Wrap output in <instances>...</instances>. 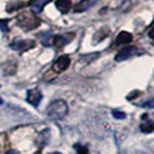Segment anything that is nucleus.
Returning <instances> with one entry per match:
<instances>
[{
    "label": "nucleus",
    "mask_w": 154,
    "mask_h": 154,
    "mask_svg": "<svg viewBox=\"0 0 154 154\" xmlns=\"http://www.w3.org/2000/svg\"><path fill=\"white\" fill-rule=\"evenodd\" d=\"M67 111H69V107H67L65 101L56 100L48 106L46 115L52 119L59 121V119H63L65 116L67 115Z\"/></svg>",
    "instance_id": "nucleus-1"
},
{
    "label": "nucleus",
    "mask_w": 154,
    "mask_h": 154,
    "mask_svg": "<svg viewBox=\"0 0 154 154\" xmlns=\"http://www.w3.org/2000/svg\"><path fill=\"white\" fill-rule=\"evenodd\" d=\"M39 19L32 12H23L20 15H17V24L23 30H31L39 26Z\"/></svg>",
    "instance_id": "nucleus-2"
},
{
    "label": "nucleus",
    "mask_w": 154,
    "mask_h": 154,
    "mask_svg": "<svg viewBox=\"0 0 154 154\" xmlns=\"http://www.w3.org/2000/svg\"><path fill=\"white\" fill-rule=\"evenodd\" d=\"M74 34L73 32H69V34H63V35H56L52 42L57 48H64L65 45H67L71 41H73L74 38Z\"/></svg>",
    "instance_id": "nucleus-3"
},
{
    "label": "nucleus",
    "mask_w": 154,
    "mask_h": 154,
    "mask_svg": "<svg viewBox=\"0 0 154 154\" xmlns=\"http://www.w3.org/2000/svg\"><path fill=\"white\" fill-rule=\"evenodd\" d=\"M137 52V48L136 46H126V48H124L123 50H121L117 56L115 57V60L116 62H123V60H126V59H129L130 57H132L133 54H136Z\"/></svg>",
    "instance_id": "nucleus-4"
},
{
    "label": "nucleus",
    "mask_w": 154,
    "mask_h": 154,
    "mask_svg": "<svg viewBox=\"0 0 154 154\" xmlns=\"http://www.w3.org/2000/svg\"><path fill=\"white\" fill-rule=\"evenodd\" d=\"M42 100V93L38 88H34V89H29L27 93V101L28 103H30L31 106L37 107L39 102Z\"/></svg>",
    "instance_id": "nucleus-5"
},
{
    "label": "nucleus",
    "mask_w": 154,
    "mask_h": 154,
    "mask_svg": "<svg viewBox=\"0 0 154 154\" xmlns=\"http://www.w3.org/2000/svg\"><path fill=\"white\" fill-rule=\"evenodd\" d=\"M69 58L67 56H62L59 57L56 62H54V66H52V69H54L56 73H60V72H64L65 69H67V67L69 66Z\"/></svg>",
    "instance_id": "nucleus-6"
},
{
    "label": "nucleus",
    "mask_w": 154,
    "mask_h": 154,
    "mask_svg": "<svg viewBox=\"0 0 154 154\" xmlns=\"http://www.w3.org/2000/svg\"><path fill=\"white\" fill-rule=\"evenodd\" d=\"M35 46V42L34 41H29V39H26V41H15L11 44V48L17 50V51H26V50H29L31 48Z\"/></svg>",
    "instance_id": "nucleus-7"
},
{
    "label": "nucleus",
    "mask_w": 154,
    "mask_h": 154,
    "mask_svg": "<svg viewBox=\"0 0 154 154\" xmlns=\"http://www.w3.org/2000/svg\"><path fill=\"white\" fill-rule=\"evenodd\" d=\"M132 35L128 31H122L119 32V35L117 36L115 42V45H126L129 43H131Z\"/></svg>",
    "instance_id": "nucleus-8"
},
{
    "label": "nucleus",
    "mask_w": 154,
    "mask_h": 154,
    "mask_svg": "<svg viewBox=\"0 0 154 154\" xmlns=\"http://www.w3.org/2000/svg\"><path fill=\"white\" fill-rule=\"evenodd\" d=\"M99 0H81L79 4H77V6L74 8L75 12H85L88 8H91L94 6Z\"/></svg>",
    "instance_id": "nucleus-9"
},
{
    "label": "nucleus",
    "mask_w": 154,
    "mask_h": 154,
    "mask_svg": "<svg viewBox=\"0 0 154 154\" xmlns=\"http://www.w3.org/2000/svg\"><path fill=\"white\" fill-rule=\"evenodd\" d=\"M56 7L62 13H67L72 7V2H71V0H57Z\"/></svg>",
    "instance_id": "nucleus-10"
},
{
    "label": "nucleus",
    "mask_w": 154,
    "mask_h": 154,
    "mask_svg": "<svg viewBox=\"0 0 154 154\" xmlns=\"http://www.w3.org/2000/svg\"><path fill=\"white\" fill-rule=\"evenodd\" d=\"M48 2H49V0H32L30 4L32 13H39Z\"/></svg>",
    "instance_id": "nucleus-11"
},
{
    "label": "nucleus",
    "mask_w": 154,
    "mask_h": 154,
    "mask_svg": "<svg viewBox=\"0 0 154 154\" xmlns=\"http://www.w3.org/2000/svg\"><path fill=\"white\" fill-rule=\"evenodd\" d=\"M153 129L154 125L151 119H145V122H143L141 125H140V130L144 133H151V132L153 131Z\"/></svg>",
    "instance_id": "nucleus-12"
},
{
    "label": "nucleus",
    "mask_w": 154,
    "mask_h": 154,
    "mask_svg": "<svg viewBox=\"0 0 154 154\" xmlns=\"http://www.w3.org/2000/svg\"><path fill=\"white\" fill-rule=\"evenodd\" d=\"M112 116L116 119H124L126 117V114L123 111H119V110H112Z\"/></svg>",
    "instance_id": "nucleus-13"
},
{
    "label": "nucleus",
    "mask_w": 154,
    "mask_h": 154,
    "mask_svg": "<svg viewBox=\"0 0 154 154\" xmlns=\"http://www.w3.org/2000/svg\"><path fill=\"white\" fill-rule=\"evenodd\" d=\"M74 148L77 149L78 154H88V149H87V147L82 146V145H74Z\"/></svg>",
    "instance_id": "nucleus-14"
},
{
    "label": "nucleus",
    "mask_w": 154,
    "mask_h": 154,
    "mask_svg": "<svg viewBox=\"0 0 154 154\" xmlns=\"http://www.w3.org/2000/svg\"><path fill=\"white\" fill-rule=\"evenodd\" d=\"M0 29L2 31L7 30V22L6 21H0Z\"/></svg>",
    "instance_id": "nucleus-15"
},
{
    "label": "nucleus",
    "mask_w": 154,
    "mask_h": 154,
    "mask_svg": "<svg viewBox=\"0 0 154 154\" xmlns=\"http://www.w3.org/2000/svg\"><path fill=\"white\" fill-rule=\"evenodd\" d=\"M6 154H19V153H17L16 151H14V149H11V151H8Z\"/></svg>",
    "instance_id": "nucleus-16"
},
{
    "label": "nucleus",
    "mask_w": 154,
    "mask_h": 154,
    "mask_svg": "<svg viewBox=\"0 0 154 154\" xmlns=\"http://www.w3.org/2000/svg\"><path fill=\"white\" fill-rule=\"evenodd\" d=\"M0 104H2V100L1 99H0Z\"/></svg>",
    "instance_id": "nucleus-17"
}]
</instances>
